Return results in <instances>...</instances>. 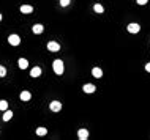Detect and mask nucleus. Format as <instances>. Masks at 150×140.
<instances>
[{
    "label": "nucleus",
    "mask_w": 150,
    "mask_h": 140,
    "mask_svg": "<svg viewBox=\"0 0 150 140\" xmlns=\"http://www.w3.org/2000/svg\"><path fill=\"white\" fill-rule=\"evenodd\" d=\"M19 10H21V13H22V14H30V13H33V7H32V5H22Z\"/></svg>",
    "instance_id": "6"
},
{
    "label": "nucleus",
    "mask_w": 150,
    "mask_h": 140,
    "mask_svg": "<svg viewBox=\"0 0 150 140\" xmlns=\"http://www.w3.org/2000/svg\"><path fill=\"white\" fill-rule=\"evenodd\" d=\"M71 3V0H60V7H68Z\"/></svg>",
    "instance_id": "19"
},
{
    "label": "nucleus",
    "mask_w": 150,
    "mask_h": 140,
    "mask_svg": "<svg viewBox=\"0 0 150 140\" xmlns=\"http://www.w3.org/2000/svg\"><path fill=\"white\" fill-rule=\"evenodd\" d=\"M93 10H95V13H98V14H103L104 13V8L101 7L100 3H95V7H93Z\"/></svg>",
    "instance_id": "15"
},
{
    "label": "nucleus",
    "mask_w": 150,
    "mask_h": 140,
    "mask_svg": "<svg viewBox=\"0 0 150 140\" xmlns=\"http://www.w3.org/2000/svg\"><path fill=\"white\" fill-rule=\"evenodd\" d=\"M82 90H84V93H93L96 90V87L93 85V83H85V85L82 87Z\"/></svg>",
    "instance_id": "8"
},
{
    "label": "nucleus",
    "mask_w": 150,
    "mask_h": 140,
    "mask_svg": "<svg viewBox=\"0 0 150 140\" xmlns=\"http://www.w3.org/2000/svg\"><path fill=\"white\" fill-rule=\"evenodd\" d=\"M43 30H44V27L41 24H35L33 27H32V32H33L35 35H40V33H43Z\"/></svg>",
    "instance_id": "11"
},
{
    "label": "nucleus",
    "mask_w": 150,
    "mask_h": 140,
    "mask_svg": "<svg viewBox=\"0 0 150 140\" xmlns=\"http://www.w3.org/2000/svg\"><path fill=\"white\" fill-rule=\"evenodd\" d=\"M78 137L81 140H87V139H89V131H87V129H79L78 131Z\"/></svg>",
    "instance_id": "9"
},
{
    "label": "nucleus",
    "mask_w": 150,
    "mask_h": 140,
    "mask_svg": "<svg viewBox=\"0 0 150 140\" xmlns=\"http://www.w3.org/2000/svg\"><path fill=\"white\" fill-rule=\"evenodd\" d=\"M145 71H147V72H150V62L145 65Z\"/></svg>",
    "instance_id": "21"
},
{
    "label": "nucleus",
    "mask_w": 150,
    "mask_h": 140,
    "mask_svg": "<svg viewBox=\"0 0 150 140\" xmlns=\"http://www.w3.org/2000/svg\"><path fill=\"white\" fill-rule=\"evenodd\" d=\"M49 109H51L52 112H60L62 110V103L60 101H52V103L49 104Z\"/></svg>",
    "instance_id": "4"
},
{
    "label": "nucleus",
    "mask_w": 150,
    "mask_h": 140,
    "mask_svg": "<svg viewBox=\"0 0 150 140\" xmlns=\"http://www.w3.org/2000/svg\"><path fill=\"white\" fill-rule=\"evenodd\" d=\"M139 30H141V25L139 24H136V22L128 24V32H130V33H137Z\"/></svg>",
    "instance_id": "5"
},
{
    "label": "nucleus",
    "mask_w": 150,
    "mask_h": 140,
    "mask_svg": "<svg viewBox=\"0 0 150 140\" xmlns=\"http://www.w3.org/2000/svg\"><path fill=\"white\" fill-rule=\"evenodd\" d=\"M7 109H8V101L2 99V101H0V110H2V112H5Z\"/></svg>",
    "instance_id": "17"
},
{
    "label": "nucleus",
    "mask_w": 150,
    "mask_h": 140,
    "mask_svg": "<svg viewBox=\"0 0 150 140\" xmlns=\"http://www.w3.org/2000/svg\"><path fill=\"white\" fill-rule=\"evenodd\" d=\"M13 118V112L11 110H5V113H3V121H10V120Z\"/></svg>",
    "instance_id": "14"
},
{
    "label": "nucleus",
    "mask_w": 150,
    "mask_h": 140,
    "mask_svg": "<svg viewBox=\"0 0 150 140\" xmlns=\"http://www.w3.org/2000/svg\"><path fill=\"white\" fill-rule=\"evenodd\" d=\"M8 43H10L11 46H19L21 44V38L17 36V35H10V36H8Z\"/></svg>",
    "instance_id": "2"
},
{
    "label": "nucleus",
    "mask_w": 150,
    "mask_h": 140,
    "mask_svg": "<svg viewBox=\"0 0 150 140\" xmlns=\"http://www.w3.org/2000/svg\"><path fill=\"white\" fill-rule=\"evenodd\" d=\"M19 98H21V101L27 103V101H30V99H32V95H30V91H21Z\"/></svg>",
    "instance_id": "7"
},
{
    "label": "nucleus",
    "mask_w": 150,
    "mask_h": 140,
    "mask_svg": "<svg viewBox=\"0 0 150 140\" xmlns=\"http://www.w3.org/2000/svg\"><path fill=\"white\" fill-rule=\"evenodd\" d=\"M0 21H2V13H0Z\"/></svg>",
    "instance_id": "22"
},
{
    "label": "nucleus",
    "mask_w": 150,
    "mask_h": 140,
    "mask_svg": "<svg viewBox=\"0 0 150 140\" xmlns=\"http://www.w3.org/2000/svg\"><path fill=\"white\" fill-rule=\"evenodd\" d=\"M136 2H137V5H145L149 0H136Z\"/></svg>",
    "instance_id": "20"
},
{
    "label": "nucleus",
    "mask_w": 150,
    "mask_h": 140,
    "mask_svg": "<svg viewBox=\"0 0 150 140\" xmlns=\"http://www.w3.org/2000/svg\"><path fill=\"white\" fill-rule=\"evenodd\" d=\"M17 65H19L21 69H27L29 68V62L25 60V58H19V60H17Z\"/></svg>",
    "instance_id": "12"
},
{
    "label": "nucleus",
    "mask_w": 150,
    "mask_h": 140,
    "mask_svg": "<svg viewBox=\"0 0 150 140\" xmlns=\"http://www.w3.org/2000/svg\"><path fill=\"white\" fill-rule=\"evenodd\" d=\"M48 51H51V52H58V51H60V44H58L57 41H49V43H48Z\"/></svg>",
    "instance_id": "3"
},
{
    "label": "nucleus",
    "mask_w": 150,
    "mask_h": 140,
    "mask_svg": "<svg viewBox=\"0 0 150 140\" xmlns=\"http://www.w3.org/2000/svg\"><path fill=\"white\" fill-rule=\"evenodd\" d=\"M5 76H7V68L0 65V77H5Z\"/></svg>",
    "instance_id": "18"
},
{
    "label": "nucleus",
    "mask_w": 150,
    "mask_h": 140,
    "mask_svg": "<svg viewBox=\"0 0 150 140\" xmlns=\"http://www.w3.org/2000/svg\"><path fill=\"white\" fill-rule=\"evenodd\" d=\"M92 74H93V77H96V79H101L103 77V71L100 68H93L92 69Z\"/></svg>",
    "instance_id": "13"
},
{
    "label": "nucleus",
    "mask_w": 150,
    "mask_h": 140,
    "mask_svg": "<svg viewBox=\"0 0 150 140\" xmlns=\"http://www.w3.org/2000/svg\"><path fill=\"white\" fill-rule=\"evenodd\" d=\"M52 66H54V72L57 76H62L63 71H65V66H63V62H62V60H55V62L52 63Z\"/></svg>",
    "instance_id": "1"
},
{
    "label": "nucleus",
    "mask_w": 150,
    "mask_h": 140,
    "mask_svg": "<svg viewBox=\"0 0 150 140\" xmlns=\"http://www.w3.org/2000/svg\"><path fill=\"white\" fill-rule=\"evenodd\" d=\"M46 134H48V129H46V128H38L37 129V135L43 137V135H46Z\"/></svg>",
    "instance_id": "16"
},
{
    "label": "nucleus",
    "mask_w": 150,
    "mask_h": 140,
    "mask_svg": "<svg viewBox=\"0 0 150 140\" xmlns=\"http://www.w3.org/2000/svg\"><path fill=\"white\" fill-rule=\"evenodd\" d=\"M30 76H32V77H40V76H41V68H40V66H35V68H32L30 69Z\"/></svg>",
    "instance_id": "10"
}]
</instances>
